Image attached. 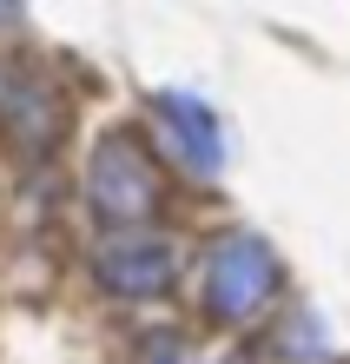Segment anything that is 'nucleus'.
I'll use <instances>...</instances> for the list:
<instances>
[{
  "mask_svg": "<svg viewBox=\"0 0 350 364\" xmlns=\"http://www.w3.org/2000/svg\"><path fill=\"white\" fill-rule=\"evenodd\" d=\"M278 291V252L258 232H225L205 259V305L225 325H251Z\"/></svg>",
  "mask_w": 350,
  "mask_h": 364,
  "instance_id": "f257e3e1",
  "label": "nucleus"
},
{
  "mask_svg": "<svg viewBox=\"0 0 350 364\" xmlns=\"http://www.w3.org/2000/svg\"><path fill=\"white\" fill-rule=\"evenodd\" d=\"M86 205L99 212L106 225H146L159 212V173L139 153L133 133H106L86 159Z\"/></svg>",
  "mask_w": 350,
  "mask_h": 364,
  "instance_id": "f03ea898",
  "label": "nucleus"
},
{
  "mask_svg": "<svg viewBox=\"0 0 350 364\" xmlns=\"http://www.w3.org/2000/svg\"><path fill=\"white\" fill-rule=\"evenodd\" d=\"M93 272L113 298H159L179 278V252H172L159 232H113L93 252Z\"/></svg>",
  "mask_w": 350,
  "mask_h": 364,
  "instance_id": "7ed1b4c3",
  "label": "nucleus"
},
{
  "mask_svg": "<svg viewBox=\"0 0 350 364\" xmlns=\"http://www.w3.org/2000/svg\"><path fill=\"white\" fill-rule=\"evenodd\" d=\"M152 119H159V133L172 139V153H179L199 179H212L218 166H225V126H218V113L199 93L159 87V93H152Z\"/></svg>",
  "mask_w": 350,
  "mask_h": 364,
  "instance_id": "20e7f679",
  "label": "nucleus"
},
{
  "mask_svg": "<svg viewBox=\"0 0 350 364\" xmlns=\"http://www.w3.org/2000/svg\"><path fill=\"white\" fill-rule=\"evenodd\" d=\"M0 133H7L27 159H40L47 146L67 133V113L47 93V80L27 67H0Z\"/></svg>",
  "mask_w": 350,
  "mask_h": 364,
  "instance_id": "39448f33",
  "label": "nucleus"
},
{
  "mask_svg": "<svg viewBox=\"0 0 350 364\" xmlns=\"http://www.w3.org/2000/svg\"><path fill=\"white\" fill-rule=\"evenodd\" d=\"M185 358H192V345H185L179 331H152L146 345H139V364H185Z\"/></svg>",
  "mask_w": 350,
  "mask_h": 364,
  "instance_id": "423d86ee",
  "label": "nucleus"
}]
</instances>
